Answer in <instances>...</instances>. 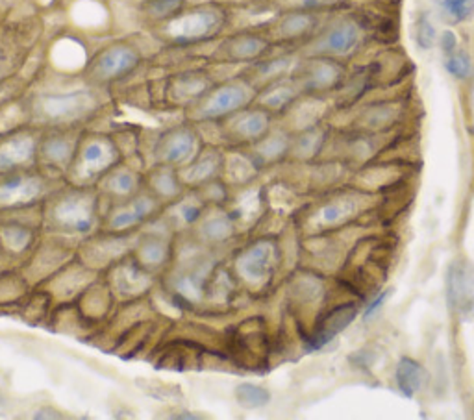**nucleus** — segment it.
Returning <instances> with one entry per match:
<instances>
[{"label":"nucleus","instance_id":"nucleus-14","mask_svg":"<svg viewBox=\"0 0 474 420\" xmlns=\"http://www.w3.org/2000/svg\"><path fill=\"white\" fill-rule=\"evenodd\" d=\"M361 43V27L352 19H344L330 27L320 39L315 43L313 52L317 56L330 58H347L351 56Z\"/></svg>","mask_w":474,"mask_h":420},{"label":"nucleus","instance_id":"nucleus-38","mask_svg":"<svg viewBox=\"0 0 474 420\" xmlns=\"http://www.w3.org/2000/svg\"><path fill=\"white\" fill-rule=\"evenodd\" d=\"M347 213H349V210H347V204L344 202H330L320 210V218L325 220L327 225H334V223H339V220Z\"/></svg>","mask_w":474,"mask_h":420},{"label":"nucleus","instance_id":"nucleus-29","mask_svg":"<svg viewBox=\"0 0 474 420\" xmlns=\"http://www.w3.org/2000/svg\"><path fill=\"white\" fill-rule=\"evenodd\" d=\"M256 150L260 160L265 162H276L291 150V139L284 134V131H269V134L256 143Z\"/></svg>","mask_w":474,"mask_h":420},{"label":"nucleus","instance_id":"nucleus-35","mask_svg":"<svg viewBox=\"0 0 474 420\" xmlns=\"http://www.w3.org/2000/svg\"><path fill=\"white\" fill-rule=\"evenodd\" d=\"M322 141H325V134H322V131L319 128H310L291 147L295 148V152L298 154V156L310 158V156H313V154L319 150V147L322 145Z\"/></svg>","mask_w":474,"mask_h":420},{"label":"nucleus","instance_id":"nucleus-16","mask_svg":"<svg viewBox=\"0 0 474 420\" xmlns=\"http://www.w3.org/2000/svg\"><path fill=\"white\" fill-rule=\"evenodd\" d=\"M213 85L215 82L206 71H184L169 80L167 97L175 106L193 107L211 91Z\"/></svg>","mask_w":474,"mask_h":420},{"label":"nucleus","instance_id":"nucleus-11","mask_svg":"<svg viewBox=\"0 0 474 420\" xmlns=\"http://www.w3.org/2000/svg\"><path fill=\"white\" fill-rule=\"evenodd\" d=\"M225 131L232 143L256 145L273 130V114L260 104H252L240 114L223 121Z\"/></svg>","mask_w":474,"mask_h":420},{"label":"nucleus","instance_id":"nucleus-20","mask_svg":"<svg viewBox=\"0 0 474 420\" xmlns=\"http://www.w3.org/2000/svg\"><path fill=\"white\" fill-rule=\"evenodd\" d=\"M358 309L354 304H344L334 307L332 312H328L322 317L313 331V336L310 337V348L319 350L325 345H328L336 336H339L343 329H347L351 322L356 319Z\"/></svg>","mask_w":474,"mask_h":420},{"label":"nucleus","instance_id":"nucleus-10","mask_svg":"<svg viewBox=\"0 0 474 420\" xmlns=\"http://www.w3.org/2000/svg\"><path fill=\"white\" fill-rule=\"evenodd\" d=\"M82 134L73 128H52L39 138L37 162L47 169L69 170L80 147Z\"/></svg>","mask_w":474,"mask_h":420},{"label":"nucleus","instance_id":"nucleus-23","mask_svg":"<svg viewBox=\"0 0 474 420\" xmlns=\"http://www.w3.org/2000/svg\"><path fill=\"white\" fill-rule=\"evenodd\" d=\"M139 186H141L139 174L134 172L132 169L119 165L102 178L104 191L114 198H119V201H128V198L136 196L139 193Z\"/></svg>","mask_w":474,"mask_h":420},{"label":"nucleus","instance_id":"nucleus-33","mask_svg":"<svg viewBox=\"0 0 474 420\" xmlns=\"http://www.w3.org/2000/svg\"><path fill=\"white\" fill-rule=\"evenodd\" d=\"M235 400L245 409H260L271 402V392L256 384H241L235 387Z\"/></svg>","mask_w":474,"mask_h":420},{"label":"nucleus","instance_id":"nucleus-15","mask_svg":"<svg viewBox=\"0 0 474 420\" xmlns=\"http://www.w3.org/2000/svg\"><path fill=\"white\" fill-rule=\"evenodd\" d=\"M158 202L160 198H156L153 193H138L112 210V213L107 215V228L114 232H124L145 223L146 218L156 213Z\"/></svg>","mask_w":474,"mask_h":420},{"label":"nucleus","instance_id":"nucleus-28","mask_svg":"<svg viewBox=\"0 0 474 420\" xmlns=\"http://www.w3.org/2000/svg\"><path fill=\"white\" fill-rule=\"evenodd\" d=\"M235 220L230 213H217L206 217L201 223V235L211 242H223L235 234Z\"/></svg>","mask_w":474,"mask_h":420},{"label":"nucleus","instance_id":"nucleus-6","mask_svg":"<svg viewBox=\"0 0 474 420\" xmlns=\"http://www.w3.org/2000/svg\"><path fill=\"white\" fill-rule=\"evenodd\" d=\"M97 198L88 191H82V187L59 194L51 204L49 220L58 230L71 235L91 234L97 226Z\"/></svg>","mask_w":474,"mask_h":420},{"label":"nucleus","instance_id":"nucleus-17","mask_svg":"<svg viewBox=\"0 0 474 420\" xmlns=\"http://www.w3.org/2000/svg\"><path fill=\"white\" fill-rule=\"evenodd\" d=\"M276 247L269 241H257L252 247L241 252L237 258L235 267L237 273L249 283H262L269 280V276L274 271L276 261Z\"/></svg>","mask_w":474,"mask_h":420},{"label":"nucleus","instance_id":"nucleus-36","mask_svg":"<svg viewBox=\"0 0 474 420\" xmlns=\"http://www.w3.org/2000/svg\"><path fill=\"white\" fill-rule=\"evenodd\" d=\"M395 115L397 112L391 104H378L365 112L363 121L367 124V128H385L387 124L393 123Z\"/></svg>","mask_w":474,"mask_h":420},{"label":"nucleus","instance_id":"nucleus-41","mask_svg":"<svg viewBox=\"0 0 474 420\" xmlns=\"http://www.w3.org/2000/svg\"><path fill=\"white\" fill-rule=\"evenodd\" d=\"M172 418H202V416L201 415H191V413H182V415H177Z\"/></svg>","mask_w":474,"mask_h":420},{"label":"nucleus","instance_id":"nucleus-21","mask_svg":"<svg viewBox=\"0 0 474 420\" xmlns=\"http://www.w3.org/2000/svg\"><path fill=\"white\" fill-rule=\"evenodd\" d=\"M300 93H303V90H300L296 80H291V82L278 80V82H273L262 87L260 93H257V104L269 109V112L274 115L280 112H286L288 107H291L296 102Z\"/></svg>","mask_w":474,"mask_h":420},{"label":"nucleus","instance_id":"nucleus-34","mask_svg":"<svg viewBox=\"0 0 474 420\" xmlns=\"http://www.w3.org/2000/svg\"><path fill=\"white\" fill-rule=\"evenodd\" d=\"M445 69L452 78L465 82L472 76V71H474L472 58L467 51L456 49L452 54L445 56Z\"/></svg>","mask_w":474,"mask_h":420},{"label":"nucleus","instance_id":"nucleus-7","mask_svg":"<svg viewBox=\"0 0 474 420\" xmlns=\"http://www.w3.org/2000/svg\"><path fill=\"white\" fill-rule=\"evenodd\" d=\"M202 148L204 147L199 131L189 124H180L167 130L158 139L154 154L158 163H165L170 167H186L199 156Z\"/></svg>","mask_w":474,"mask_h":420},{"label":"nucleus","instance_id":"nucleus-42","mask_svg":"<svg viewBox=\"0 0 474 420\" xmlns=\"http://www.w3.org/2000/svg\"><path fill=\"white\" fill-rule=\"evenodd\" d=\"M3 76H4V69H3V63H0V82H3Z\"/></svg>","mask_w":474,"mask_h":420},{"label":"nucleus","instance_id":"nucleus-1","mask_svg":"<svg viewBox=\"0 0 474 420\" xmlns=\"http://www.w3.org/2000/svg\"><path fill=\"white\" fill-rule=\"evenodd\" d=\"M230 23V12L217 3L186 6L177 17L160 25L162 37L175 47H191L219 37Z\"/></svg>","mask_w":474,"mask_h":420},{"label":"nucleus","instance_id":"nucleus-31","mask_svg":"<svg viewBox=\"0 0 474 420\" xmlns=\"http://www.w3.org/2000/svg\"><path fill=\"white\" fill-rule=\"evenodd\" d=\"M414 37H415V43L421 51H430L438 45L439 34H438V28L434 25L430 12L421 10L417 13V17L414 20Z\"/></svg>","mask_w":474,"mask_h":420},{"label":"nucleus","instance_id":"nucleus-40","mask_svg":"<svg viewBox=\"0 0 474 420\" xmlns=\"http://www.w3.org/2000/svg\"><path fill=\"white\" fill-rule=\"evenodd\" d=\"M387 297H390V293H382L380 297H376L375 298V302L367 307V309H365V313H363V321H369L371 317H375L378 312H380V307H382V304L387 300Z\"/></svg>","mask_w":474,"mask_h":420},{"label":"nucleus","instance_id":"nucleus-30","mask_svg":"<svg viewBox=\"0 0 474 420\" xmlns=\"http://www.w3.org/2000/svg\"><path fill=\"white\" fill-rule=\"evenodd\" d=\"M169 245L160 235H146L139 245V261L145 269H154L165 263Z\"/></svg>","mask_w":474,"mask_h":420},{"label":"nucleus","instance_id":"nucleus-32","mask_svg":"<svg viewBox=\"0 0 474 420\" xmlns=\"http://www.w3.org/2000/svg\"><path fill=\"white\" fill-rule=\"evenodd\" d=\"M436 8L452 25H462L474 15V0H434Z\"/></svg>","mask_w":474,"mask_h":420},{"label":"nucleus","instance_id":"nucleus-2","mask_svg":"<svg viewBox=\"0 0 474 420\" xmlns=\"http://www.w3.org/2000/svg\"><path fill=\"white\" fill-rule=\"evenodd\" d=\"M100 97L85 90H67L39 95L30 106V117L52 128H75L76 124L91 119L100 107Z\"/></svg>","mask_w":474,"mask_h":420},{"label":"nucleus","instance_id":"nucleus-26","mask_svg":"<svg viewBox=\"0 0 474 420\" xmlns=\"http://www.w3.org/2000/svg\"><path fill=\"white\" fill-rule=\"evenodd\" d=\"M34 245V232L23 225H4L0 228V247L6 252L17 256L23 254Z\"/></svg>","mask_w":474,"mask_h":420},{"label":"nucleus","instance_id":"nucleus-18","mask_svg":"<svg viewBox=\"0 0 474 420\" xmlns=\"http://www.w3.org/2000/svg\"><path fill=\"white\" fill-rule=\"evenodd\" d=\"M225 163L226 158L217 148H202L199 156L182 169L180 178L184 186L202 187L204 184L219 178V174L225 169Z\"/></svg>","mask_w":474,"mask_h":420},{"label":"nucleus","instance_id":"nucleus-24","mask_svg":"<svg viewBox=\"0 0 474 420\" xmlns=\"http://www.w3.org/2000/svg\"><path fill=\"white\" fill-rule=\"evenodd\" d=\"M446 298L454 309H465L472 300L470 276L465 265L456 263L448 269L446 276Z\"/></svg>","mask_w":474,"mask_h":420},{"label":"nucleus","instance_id":"nucleus-3","mask_svg":"<svg viewBox=\"0 0 474 420\" xmlns=\"http://www.w3.org/2000/svg\"><path fill=\"white\" fill-rule=\"evenodd\" d=\"M260 90L249 78H233L215 83L211 91L189 107L191 117L199 123H223L257 100Z\"/></svg>","mask_w":474,"mask_h":420},{"label":"nucleus","instance_id":"nucleus-39","mask_svg":"<svg viewBox=\"0 0 474 420\" xmlns=\"http://www.w3.org/2000/svg\"><path fill=\"white\" fill-rule=\"evenodd\" d=\"M438 43H439L441 52H443L445 56L452 54V52H454L456 49H460V41H458V36H456V32H452V30H445V32L439 36Z\"/></svg>","mask_w":474,"mask_h":420},{"label":"nucleus","instance_id":"nucleus-37","mask_svg":"<svg viewBox=\"0 0 474 420\" xmlns=\"http://www.w3.org/2000/svg\"><path fill=\"white\" fill-rule=\"evenodd\" d=\"M204 198H187V201L180 202L177 206V217L182 220V223L187 225H195L201 220L202 211H204Z\"/></svg>","mask_w":474,"mask_h":420},{"label":"nucleus","instance_id":"nucleus-5","mask_svg":"<svg viewBox=\"0 0 474 420\" xmlns=\"http://www.w3.org/2000/svg\"><path fill=\"white\" fill-rule=\"evenodd\" d=\"M143 63L141 51L128 41L110 43L102 47L85 67V76L95 85H110L132 76Z\"/></svg>","mask_w":474,"mask_h":420},{"label":"nucleus","instance_id":"nucleus-27","mask_svg":"<svg viewBox=\"0 0 474 420\" xmlns=\"http://www.w3.org/2000/svg\"><path fill=\"white\" fill-rule=\"evenodd\" d=\"M187 6V0H143L141 13L156 27L177 17Z\"/></svg>","mask_w":474,"mask_h":420},{"label":"nucleus","instance_id":"nucleus-9","mask_svg":"<svg viewBox=\"0 0 474 420\" xmlns=\"http://www.w3.org/2000/svg\"><path fill=\"white\" fill-rule=\"evenodd\" d=\"M45 191L47 184L41 174L25 169L4 172L0 178V210L30 206L37 202Z\"/></svg>","mask_w":474,"mask_h":420},{"label":"nucleus","instance_id":"nucleus-13","mask_svg":"<svg viewBox=\"0 0 474 420\" xmlns=\"http://www.w3.org/2000/svg\"><path fill=\"white\" fill-rule=\"evenodd\" d=\"M39 136L30 130H12L0 139V174L27 169L37 162Z\"/></svg>","mask_w":474,"mask_h":420},{"label":"nucleus","instance_id":"nucleus-12","mask_svg":"<svg viewBox=\"0 0 474 420\" xmlns=\"http://www.w3.org/2000/svg\"><path fill=\"white\" fill-rule=\"evenodd\" d=\"M273 43L274 39L262 32H235L221 43L217 58L226 63H257L269 56Z\"/></svg>","mask_w":474,"mask_h":420},{"label":"nucleus","instance_id":"nucleus-8","mask_svg":"<svg viewBox=\"0 0 474 420\" xmlns=\"http://www.w3.org/2000/svg\"><path fill=\"white\" fill-rule=\"evenodd\" d=\"M295 80L303 93L320 95L341 90V85L344 83V69L337 58L313 56L304 61Z\"/></svg>","mask_w":474,"mask_h":420},{"label":"nucleus","instance_id":"nucleus-19","mask_svg":"<svg viewBox=\"0 0 474 420\" xmlns=\"http://www.w3.org/2000/svg\"><path fill=\"white\" fill-rule=\"evenodd\" d=\"M319 27V15L317 12L306 8V10H293L284 13L278 19V23L273 32V39L284 41V43H295L300 39H306L312 36Z\"/></svg>","mask_w":474,"mask_h":420},{"label":"nucleus","instance_id":"nucleus-22","mask_svg":"<svg viewBox=\"0 0 474 420\" xmlns=\"http://www.w3.org/2000/svg\"><path fill=\"white\" fill-rule=\"evenodd\" d=\"M148 187L160 201H177L184 194V182L175 167L158 163V167L148 174Z\"/></svg>","mask_w":474,"mask_h":420},{"label":"nucleus","instance_id":"nucleus-25","mask_svg":"<svg viewBox=\"0 0 474 420\" xmlns=\"http://www.w3.org/2000/svg\"><path fill=\"white\" fill-rule=\"evenodd\" d=\"M395 380H397L400 392L407 398H412L415 392L423 389L426 382V370L419 361L412 358H402L397 365Z\"/></svg>","mask_w":474,"mask_h":420},{"label":"nucleus","instance_id":"nucleus-4","mask_svg":"<svg viewBox=\"0 0 474 420\" xmlns=\"http://www.w3.org/2000/svg\"><path fill=\"white\" fill-rule=\"evenodd\" d=\"M121 163V150L110 136H82L80 147L67 174L78 186H88L115 169Z\"/></svg>","mask_w":474,"mask_h":420}]
</instances>
